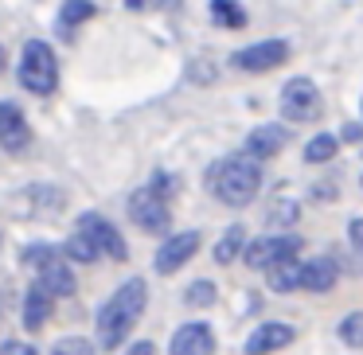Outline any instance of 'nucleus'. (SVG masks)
Returning a JSON list of instances; mask_svg holds the SVG:
<instances>
[{"label":"nucleus","instance_id":"nucleus-1","mask_svg":"<svg viewBox=\"0 0 363 355\" xmlns=\"http://www.w3.org/2000/svg\"><path fill=\"white\" fill-rule=\"evenodd\" d=\"M145 305H149V285L141 277H129L121 289H113V297L102 305L98 312V347L113 351V347L125 344V336L137 328Z\"/></svg>","mask_w":363,"mask_h":355},{"label":"nucleus","instance_id":"nucleus-2","mask_svg":"<svg viewBox=\"0 0 363 355\" xmlns=\"http://www.w3.org/2000/svg\"><path fill=\"white\" fill-rule=\"evenodd\" d=\"M207 188L219 203L227 207H250L254 196L262 191V168L254 157L246 152H235V157H223L211 164L207 172Z\"/></svg>","mask_w":363,"mask_h":355},{"label":"nucleus","instance_id":"nucleus-3","mask_svg":"<svg viewBox=\"0 0 363 355\" xmlns=\"http://www.w3.org/2000/svg\"><path fill=\"white\" fill-rule=\"evenodd\" d=\"M180 191V180L168 172H157L145 188L129 196V219L149 235H168V196Z\"/></svg>","mask_w":363,"mask_h":355},{"label":"nucleus","instance_id":"nucleus-4","mask_svg":"<svg viewBox=\"0 0 363 355\" xmlns=\"http://www.w3.org/2000/svg\"><path fill=\"white\" fill-rule=\"evenodd\" d=\"M20 86L35 98H48L51 90L59 86V59L51 51V43L43 40H28L24 43V55H20Z\"/></svg>","mask_w":363,"mask_h":355},{"label":"nucleus","instance_id":"nucleus-5","mask_svg":"<svg viewBox=\"0 0 363 355\" xmlns=\"http://www.w3.org/2000/svg\"><path fill=\"white\" fill-rule=\"evenodd\" d=\"M20 258H24L28 266L40 269V277H35V281H40L51 297H71V293H74V269H71V261H67L63 254H55L51 246H28Z\"/></svg>","mask_w":363,"mask_h":355},{"label":"nucleus","instance_id":"nucleus-6","mask_svg":"<svg viewBox=\"0 0 363 355\" xmlns=\"http://www.w3.org/2000/svg\"><path fill=\"white\" fill-rule=\"evenodd\" d=\"M74 230H79V235H86L90 242H94V250H98V254H106V258H113V261H125V258H129L125 238H121V230L113 227V222L106 219V215H98V211L79 215Z\"/></svg>","mask_w":363,"mask_h":355},{"label":"nucleus","instance_id":"nucleus-7","mask_svg":"<svg viewBox=\"0 0 363 355\" xmlns=\"http://www.w3.org/2000/svg\"><path fill=\"white\" fill-rule=\"evenodd\" d=\"M281 113L289 121H320L324 98H320V90H316V82L313 79L285 82V90H281Z\"/></svg>","mask_w":363,"mask_h":355},{"label":"nucleus","instance_id":"nucleus-8","mask_svg":"<svg viewBox=\"0 0 363 355\" xmlns=\"http://www.w3.org/2000/svg\"><path fill=\"white\" fill-rule=\"evenodd\" d=\"M242 250H246V266L266 274L269 266H277V261L297 258V254H301V238H293V235H266V238H254L250 246H242Z\"/></svg>","mask_w":363,"mask_h":355},{"label":"nucleus","instance_id":"nucleus-9","mask_svg":"<svg viewBox=\"0 0 363 355\" xmlns=\"http://www.w3.org/2000/svg\"><path fill=\"white\" fill-rule=\"evenodd\" d=\"M289 59V43L285 40H262V43H250V47L235 51V71H250V74H266L274 67H281Z\"/></svg>","mask_w":363,"mask_h":355},{"label":"nucleus","instance_id":"nucleus-10","mask_svg":"<svg viewBox=\"0 0 363 355\" xmlns=\"http://www.w3.org/2000/svg\"><path fill=\"white\" fill-rule=\"evenodd\" d=\"M199 230H180V235H168L164 242H160V250H157V274H176V269H184L191 258H196V250H199Z\"/></svg>","mask_w":363,"mask_h":355},{"label":"nucleus","instance_id":"nucleus-11","mask_svg":"<svg viewBox=\"0 0 363 355\" xmlns=\"http://www.w3.org/2000/svg\"><path fill=\"white\" fill-rule=\"evenodd\" d=\"M285 145H289V129H285L281 121H266V125H254L250 133H246L242 152L254 160H269V157H277Z\"/></svg>","mask_w":363,"mask_h":355},{"label":"nucleus","instance_id":"nucleus-12","mask_svg":"<svg viewBox=\"0 0 363 355\" xmlns=\"http://www.w3.org/2000/svg\"><path fill=\"white\" fill-rule=\"evenodd\" d=\"M293 339H297V328H293V324L266 320L246 336V355H274V351H281V347H289Z\"/></svg>","mask_w":363,"mask_h":355},{"label":"nucleus","instance_id":"nucleus-13","mask_svg":"<svg viewBox=\"0 0 363 355\" xmlns=\"http://www.w3.org/2000/svg\"><path fill=\"white\" fill-rule=\"evenodd\" d=\"M211 351H215V332L203 320L180 324L172 332V344H168V355H211Z\"/></svg>","mask_w":363,"mask_h":355},{"label":"nucleus","instance_id":"nucleus-14","mask_svg":"<svg viewBox=\"0 0 363 355\" xmlns=\"http://www.w3.org/2000/svg\"><path fill=\"white\" fill-rule=\"evenodd\" d=\"M336 281H340V266H336L332 254H320V258H313V261H301V289L328 293Z\"/></svg>","mask_w":363,"mask_h":355},{"label":"nucleus","instance_id":"nucleus-15","mask_svg":"<svg viewBox=\"0 0 363 355\" xmlns=\"http://www.w3.org/2000/svg\"><path fill=\"white\" fill-rule=\"evenodd\" d=\"M28 141H32V133H28V125H24L20 106L0 102V145H4L9 152H16V149H24Z\"/></svg>","mask_w":363,"mask_h":355},{"label":"nucleus","instance_id":"nucleus-16","mask_svg":"<svg viewBox=\"0 0 363 355\" xmlns=\"http://www.w3.org/2000/svg\"><path fill=\"white\" fill-rule=\"evenodd\" d=\"M51 305H55V297H51L40 281H32V289H28V297H24V324H28V332H40L43 324H48Z\"/></svg>","mask_w":363,"mask_h":355},{"label":"nucleus","instance_id":"nucleus-17","mask_svg":"<svg viewBox=\"0 0 363 355\" xmlns=\"http://www.w3.org/2000/svg\"><path fill=\"white\" fill-rule=\"evenodd\" d=\"M16 203H35V207H40L35 215H40V219H48V215H59V211H63L67 196H63L59 188H28L24 196L16 199Z\"/></svg>","mask_w":363,"mask_h":355},{"label":"nucleus","instance_id":"nucleus-18","mask_svg":"<svg viewBox=\"0 0 363 355\" xmlns=\"http://www.w3.org/2000/svg\"><path fill=\"white\" fill-rule=\"evenodd\" d=\"M242 246H246V227H242V222H235V227H227V230H223V238L215 242V261H219V266L238 261Z\"/></svg>","mask_w":363,"mask_h":355},{"label":"nucleus","instance_id":"nucleus-19","mask_svg":"<svg viewBox=\"0 0 363 355\" xmlns=\"http://www.w3.org/2000/svg\"><path fill=\"white\" fill-rule=\"evenodd\" d=\"M266 274H269V289H274V293H293V289H301V261H297V258L277 261V266L266 269Z\"/></svg>","mask_w":363,"mask_h":355},{"label":"nucleus","instance_id":"nucleus-20","mask_svg":"<svg viewBox=\"0 0 363 355\" xmlns=\"http://www.w3.org/2000/svg\"><path fill=\"white\" fill-rule=\"evenodd\" d=\"M94 0H63V9H59V28L63 32H74L79 24H86L94 16Z\"/></svg>","mask_w":363,"mask_h":355},{"label":"nucleus","instance_id":"nucleus-21","mask_svg":"<svg viewBox=\"0 0 363 355\" xmlns=\"http://www.w3.org/2000/svg\"><path fill=\"white\" fill-rule=\"evenodd\" d=\"M63 258L74 261V266H90V261H98L102 254L94 250V242H90L86 235H79V230H74V235L63 242Z\"/></svg>","mask_w":363,"mask_h":355},{"label":"nucleus","instance_id":"nucleus-22","mask_svg":"<svg viewBox=\"0 0 363 355\" xmlns=\"http://www.w3.org/2000/svg\"><path fill=\"white\" fill-rule=\"evenodd\" d=\"M211 20L219 28H227V32H235V28L246 24V12H242V4H235V0H211Z\"/></svg>","mask_w":363,"mask_h":355},{"label":"nucleus","instance_id":"nucleus-23","mask_svg":"<svg viewBox=\"0 0 363 355\" xmlns=\"http://www.w3.org/2000/svg\"><path fill=\"white\" fill-rule=\"evenodd\" d=\"M340 149V137L336 133H316L313 141L305 145V160L308 164H324V160H332Z\"/></svg>","mask_w":363,"mask_h":355},{"label":"nucleus","instance_id":"nucleus-24","mask_svg":"<svg viewBox=\"0 0 363 355\" xmlns=\"http://www.w3.org/2000/svg\"><path fill=\"white\" fill-rule=\"evenodd\" d=\"M211 300H215V281H207V277H199L184 289V305L188 308H207Z\"/></svg>","mask_w":363,"mask_h":355},{"label":"nucleus","instance_id":"nucleus-25","mask_svg":"<svg viewBox=\"0 0 363 355\" xmlns=\"http://www.w3.org/2000/svg\"><path fill=\"white\" fill-rule=\"evenodd\" d=\"M297 215H301V207L281 199V203H274V211H266V227H289V222H297Z\"/></svg>","mask_w":363,"mask_h":355},{"label":"nucleus","instance_id":"nucleus-26","mask_svg":"<svg viewBox=\"0 0 363 355\" xmlns=\"http://www.w3.org/2000/svg\"><path fill=\"white\" fill-rule=\"evenodd\" d=\"M340 339L347 347H359L363 344V312H347L344 324H340Z\"/></svg>","mask_w":363,"mask_h":355},{"label":"nucleus","instance_id":"nucleus-27","mask_svg":"<svg viewBox=\"0 0 363 355\" xmlns=\"http://www.w3.org/2000/svg\"><path fill=\"white\" fill-rule=\"evenodd\" d=\"M51 355H94V344L82 339V336H67V339H59V344L51 347Z\"/></svg>","mask_w":363,"mask_h":355},{"label":"nucleus","instance_id":"nucleus-28","mask_svg":"<svg viewBox=\"0 0 363 355\" xmlns=\"http://www.w3.org/2000/svg\"><path fill=\"white\" fill-rule=\"evenodd\" d=\"M0 355H40V351H35L28 339H9V344L0 347Z\"/></svg>","mask_w":363,"mask_h":355},{"label":"nucleus","instance_id":"nucleus-29","mask_svg":"<svg viewBox=\"0 0 363 355\" xmlns=\"http://www.w3.org/2000/svg\"><path fill=\"white\" fill-rule=\"evenodd\" d=\"M164 0H125V9H133V12H152V9H160Z\"/></svg>","mask_w":363,"mask_h":355},{"label":"nucleus","instance_id":"nucleus-30","mask_svg":"<svg viewBox=\"0 0 363 355\" xmlns=\"http://www.w3.org/2000/svg\"><path fill=\"white\" fill-rule=\"evenodd\" d=\"M125 355H157V344H152V339H137Z\"/></svg>","mask_w":363,"mask_h":355},{"label":"nucleus","instance_id":"nucleus-31","mask_svg":"<svg viewBox=\"0 0 363 355\" xmlns=\"http://www.w3.org/2000/svg\"><path fill=\"white\" fill-rule=\"evenodd\" d=\"M347 238H352V246H363V222L352 219V227H347Z\"/></svg>","mask_w":363,"mask_h":355},{"label":"nucleus","instance_id":"nucleus-32","mask_svg":"<svg viewBox=\"0 0 363 355\" xmlns=\"http://www.w3.org/2000/svg\"><path fill=\"white\" fill-rule=\"evenodd\" d=\"M4 67H9V51L0 47V71H4Z\"/></svg>","mask_w":363,"mask_h":355}]
</instances>
